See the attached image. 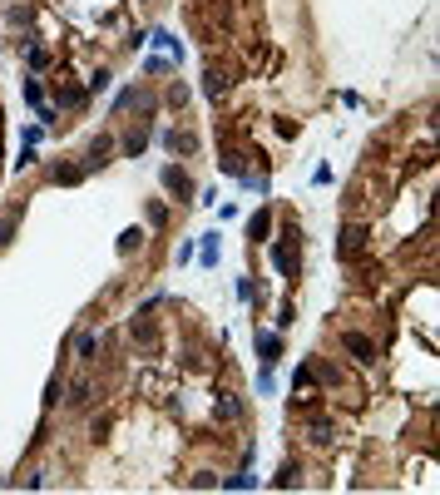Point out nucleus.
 I'll use <instances>...</instances> for the list:
<instances>
[{
  "instance_id": "nucleus-10",
  "label": "nucleus",
  "mask_w": 440,
  "mask_h": 495,
  "mask_svg": "<svg viewBox=\"0 0 440 495\" xmlns=\"http://www.w3.org/2000/svg\"><path fill=\"white\" fill-rule=\"evenodd\" d=\"M307 436H312V446H331V441H336V426L322 416V421H312V426H307Z\"/></svg>"
},
{
  "instance_id": "nucleus-8",
  "label": "nucleus",
  "mask_w": 440,
  "mask_h": 495,
  "mask_svg": "<svg viewBox=\"0 0 440 495\" xmlns=\"http://www.w3.org/2000/svg\"><path fill=\"white\" fill-rule=\"evenodd\" d=\"M50 179H55V184H65V189H75V184H85V169H80V164H55V169H50Z\"/></svg>"
},
{
  "instance_id": "nucleus-18",
  "label": "nucleus",
  "mask_w": 440,
  "mask_h": 495,
  "mask_svg": "<svg viewBox=\"0 0 440 495\" xmlns=\"http://www.w3.org/2000/svg\"><path fill=\"white\" fill-rule=\"evenodd\" d=\"M134 248H144V228H124L119 233V253H134Z\"/></svg>"
},
{
  "instance_id": "nucleus-32",
  "label": "nucleus",
  "mask_w": 440,
  "mask_h": 495,
  "mask_svg": "<svg viewBox=\"0 0 440 495\" xmlns=\"http://www.w3.org/2000/svg\"><path fill=\"white\" fill-rule=\"evenodd\" d=\"M60 396H65V387H60V377H55V382H50V387H45V406H55V401H60Z\"/></svg>"
},
{
  "instance_id": "nucleus-7",
  "label": "nucleus",
  "mask_w": 440,
  "mask_h": 495,
  "mask_svg": "<svg viewBox=\"0 0 440 495\" xmlns=\"http://www.w3.org/2000/svg\"><path fill=\"white\" fill-rule=\"evenodd\" d=\"M163 144H168L173 154H183V159H188V154H198V134H188V129H168V134H163Z\"/></svg>"
},
{
  "instance_id": "nucleus-26",
  "label": "nucleus",
  "mask_w": 440,
  "mask_h": 495,
  "mask_svg": "<svg viewBox=\"0 0 440 495\" xmlns=\"http://www.w3.org/2000/svg\"><path fill=\"white\" fill-rule=\"evenodd\" d=\"M149 223L163 228V223H168V208H163V203H149Z\"/></svg>"
},
{
  "instance_id": "nucleus-16",
  "label": "nucleus",
  "mask_w": 440,
  "mask_h": 495,
  "mask_svg": "<svg viewBox=\"0 0 440 495\" xmlns=\"http://www.w3.org/2000/svg\"><path fill=\"white\" fill-rule=\"evenodd\" d=\"M149 40H154V45H159V50H168V55H173V60H183V45H178V40H173V35H168V30H154V35H149Z\"/></svg>"
},
{
  "instance_id": "nucleus-22",
  "label": "nucleus",
  "mask_w": 440,
  "mask_h": 495,
  "mask_svg": "<svg viewBox=\"0 0 440 495\" xmlns=\"http://www.w3.org/2000/svg\"><path fill=\"white\" fill-rule=\"evenodd\" d=\"M25 104H35V109H40V104H45V90H40V85H35V80H25Z\"/></svg>"
},
{
  "instance_id": "nucleus-28",
  "label": "nucleus",
  "mask_w": 440,
  "mask_h": 495,
  "mask_svg": "<svg viewBox=\"0 0 440 495\" xmlns=\"http://www.w3.org/2000/svg\"><path fill=\"white\" fill-rule=\"evenodd\" d=\"M109 80H114L109 70H95V80H90V90H95V95H104V90H109Z\"/></svg>"
},
{
  "instance_id": "nucleus-25",
  "label": "nucleus",
  "mask_w": 440,
  "mask_h": 495,
  "mask_svg": "<svg viewBox=\"0 0 440 495\" xmlns=\"http://www.w3.org/2000/svg\"><path fill=\"white\" fill-rule=\"evenodd\" d=\"M35 159H40V154H35V144H25V149H20V159H15V169H35Z\"/></svg>"
},
{
  "instance_id": "nucleus-14",
  "label": "nucleus",
  "mask_w": 440,
  "mask_h": 495,
  "mask_svg": "<svg viewBox=\"0 0 440 495\" xmlns=\"http://www.w3.org/2000/svg\"><path fill=\"white\" fill-rule=\"evenodd\" d=\"M198 258H203V268L218 263V233H203V238H198Z\"/></svg>"
},
{
  "instance_id": "nucleus-30",
  "label": "nucleus",
  "mask_w": 440,
  "mask_h": 495,
  "mask_svg": "<svg viewBox=\"0 0 440 495\" xmlns=\"http://www.w3.org/2000/svg\"><path fill=\"white\" fill-rule=\"evenodd\" d=\"M257 392H277V377H272V367H262V377H257Z\"/></svg>"
},
{
  "instance_id": "nucleus-33",
  "label": "nucleus",
  "mask_w": 440,
  "mask_h": 495,
  "mask_svg": "<svg viewBox=\"0 0 440 495\" xmlns=\"http://www.w3.org/2000/svg\"><path fill=\"white\" fill-rule=\"evenodd\" d=\"M40 134H45V124H25V129H20V139H25V144H35Z\"/></svg>"
},
{
  "instance_id": "nucleus-29",
  "label": "nucleus",
  "mask_w": 440,
  "mask_h": 495,
  "mask_svg": "<svg viewBox=\"0 0 440 495\" xmlns=\"http://www.w3.org/2000/svg\"><path fill=\"white\" fill-rule=\"evenodd\" d=\"M292 322H297V307H292V302H282V312H277V327H292Z\"/></svg>"
},
{
  "instance_id": "nucleus-27",
  "label": "nucleus",
  "mask_w": 440,
  "mask_h": 495,
  "mask_svg": "<svg viewBox=\"0 0 440 495\" xmlns=\"http://www.w3.org/2000/svg\"><path fill=\"white\" fill-rule=\"evenodd\" d=\"M213 486H218L213 471H198V476H193V491H213Z\"/></svg>"
},
{
  "instance_id": "nucleus-19",
  "label": "nucleus",
  "mask_w": 440,
  "mask_h": 495,
  "mask_svg": "<svg viewBox=\"0 0 440 495\" xmlns=\"http://www.w3.org/2000/svg\"><path fill=\"white\" fill-rule=\"evenodd\" d=\"M297 476H302V471H297V466H282V471H277V481H272V486H277V491H292V486H297Z\"/></svg>"
},
{
  "instance_id": "nucleus-6",
  "label": "nucleus",
  "mask_w": 440,
  "mask_h": 495,
  "mask_svg": "<svg viewBox=\"0 0 440 495\" xmlns=\"http://www.w3.org/2000/svg\"><path fill=\"white\" fill-rule=\"evenodd\" d=\"M252 347H257L262 367H272V362L282 357V337H277V332H257V337H252Z\"/></svg>"
},
{
  "instance_id": "nucleus-9",
  "label": "nucleus",
  "mask_w": 440,
  "mask_h": 495,
  "mask_svg": "<svg viewBox=\"0 0 440 495\" xmlns=\"http://www.w3.org/2000/svg\"><path fill=\"white\" fill-rule=\"evenodd\" d=\"M247 233H252V243H267V233H272V213L257 208V213L247 218Z\"/></svg>"
},
{
  "instance_id": "nucleus-3",
  "label": "nucleus",
  "mask_w": 440,
  "mask_h": 495,
  "mask_svg": "<svg viewBox=\"0 0 440 495\" xmlns=\"http://www.w3.org/2000/svg\"><path fill=\"white\" fill-rule=\"evenodd\" d=\"M341 347H346L361 367H371V362H376V342H371V337H361V332H341Z\"/></svg>"
},
{
  "instance_id": "nucleus-31",
  "label": "nucleus",
  "mask_w": 440,
  "mask_h": 495,
  "mask_svg": "<svg viewBox=\"0 0 440 495\" xmlns=\"http://www.w3.org/2000/svg\"><path fill=\"white\" fill-rule=\"evenodd\" d=\"M10 233H15V213H5V218H0V248L10 243Z\"/></svg>"
},
{
  "instance_id": "nucleus-15",
  "label": "nucleus",
  "mask_w": 440,
  "mask_h": 495,
  "mask_svg": "<svg viewBox=\"0 0 440 495\" xmlns=\"http://www.w3.org/2000/svg\"><path fill=\"white\" fill-rule=\"evenodd\" d=\"M95 352H100V337H95V332H80V337H75V357H80V362H90Z\"/></svg>"
},
{
  "instance_id": "nucleus-21",
  "label": "nucleus",
  "mask_w": 440,
  "mask_h": 495,
  "mask_svg": "<svg viewBox=\"0 0 440 495\" xmlns=\"http://www.w3.org/2000/svg\"><path fill=\"white\" fill-rule=\"evenodd\" d=\"M90 396H95V387H90V382H75V387H70V406H85Z\"/></svg>"
},
{
  "instance_id": "nucleus-5",
  "label": "nucleus",
  "mask_w": 440,
  "mask_h": 495,
  "mask_svg": "<svg viewBox=\"0 0 440 495\" xmlns=\"http://www.w3.org/2000/svg\"><path fill=\"white\" fill-rule=\"evenodd\" d=\"M109 154H114V134H95L90 139V154H85V174L100 169V164H109Z\"/></svg>"
},
{
  "instance_id": "nucleus-20",
  "label": "nucleus",
  "mask_w": 440,
  "mask_h": 495,
  "mask_svg": "<svg viewBox=\"0 0 440 495\" xmlns=\"http://www.w3.org/2000/svg\"><path fill=\"white\" fill-rule=\"evenodd\" d=\"M218 486H222V491H252L257 481H252V476L242 471V476H227V481H218Z\"/></svg>"
},
{
  "instance_id": "nucleus-2",
  "label": "nucleus",
  "mask_w": 440,
  "mask_h": 495,
  "mask_svg": "<svg viewBox=\"0 0 440 495\" xmlns=\"http://www.w3.org/2000/svg\"><path fill=\"white\" fill-rule=\"evenodd\" d=\"M292 238H297V228H287V238H282V243H272V268H277L282 278H297V253H292Z\"/></svg>"
},
{
  "instance_id": "nucleus-11",
  "label": "nucleus",
  "mask_w": 440,
  "mask_h": 495,
  "mask_svg": "<svg viewBox=\"0 0 440 495\" xmlns=\"http://www.w3.org/2000/svg\"><path fill=\"white\" fill-rule=\"evenodd\" d=\"M213 416H218V421H237V416H242V401L222 392V396H218V406H213Z\"/></svg>"
},
{
  "instance_id": "nucleus-23",
  "label": "nucleus",
  "mask_w": 440,
  "mask_h": 495,
  "mask_svg": "<svg viewBox=\"0 0 440 495\" xmlns=\"http://www.w3.org/2000/svg\"><path fill=\"white\" fill-rule=\"evenodd\" d=\"M134 99H139V90H119V95H114V114H124Z\"/></svg>"
},
{
  "instance_id": "nucleus-12",
  "label": "nucleus",
  "mask_w": 440,
  "mask_h": 495,
  "mask_svg": "<svg viewBox=\"0 0 440 495\" xmlns=\"http://www.w3.org/2000/svg\"><path fill=\"white\" fill-rule=\"evenodd\" d=\"M144 149H149V129H129V134H124V154H129V159H139Z\"/></svg>"
},
{
  "instance_id": "nucleus-1",
  "label": "nucleus",
  "mask_w": 440,
  "mask_h": 495,
  "mask_svg": "<svg viewBox=\"0 0 440 495\" xmlns=\"http://www.w3.org/2000/svg\"><path fill=\"white\" fill-rule=\"evenodd\" d=\"M361 248H366V228H361V223H351V228L336 233V258H341V263H351Z\"/></svg>"
},
{
  "instance_id": "nucleus-13",
  "label": "nucleus",
  "mask_w": 440,
  "mask_h": 495,
  "mask_svg": "<svg viewBox=\"0 0 440 495\" xmlns=\"http://www.w3.org/2000/svg\"><path fill=\"white\" fill-rule=\"evenodd\" d=\"M203 95H208V99L227 95V75H222V70H208V75H203Z\"/></svg>"
},
{
  "instance_id": "nucleus-24",
  "label": "nucleus",
  "mask_w": 440,
  "mask_h": 495,
  "mask_svg": "<svg viewBox=\"0 0 440 495\" xmlns=\"http://www.w3.org/2000/svg\"><path fill=\"white\" fill-rule=\"evenodd\" d=\"M45 60H50V55H45L40 45H30V55H25V65H30V70H45Z\"/></svg>"
},
{
  "instance_id": "nucleus-4",
  "label": "nucleus",
  "mask_w": 440,
  "mask_h": 495,
  "mask_svg": "<svg viewBox=\"0 0 440 495\" xmlns=\"http://www.w3.org/2000/svg\"><path fill=\"white\" fill-rule=\"evenodd\" d=\"M159 179H163V189H168V194L193 198V179H188V174H183L178 164H163V169H159Z\"/></svg>"
},
{
  "instance_id": "nucleus-17",
  "label": "nucleus",
  "mask_w": 440,
  "mask_h": 495,
  "mask_svg": "<svg viewBox=\"0 0 440 495\" xmlns=\"http://www.w3.org/2000/svg\"><path fill=\"white\" fill-rule=\"evenodd\" d=\"M85 95H90V90H75V85H70V90H55L60 109H80V104H85Z\"/></svg>"
}]
</instances>
